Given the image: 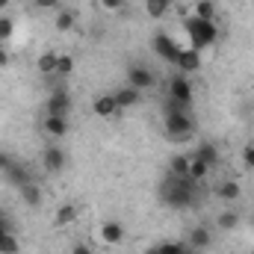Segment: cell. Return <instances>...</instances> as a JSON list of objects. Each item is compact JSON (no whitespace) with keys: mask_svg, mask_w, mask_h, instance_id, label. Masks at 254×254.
Wrapping results in <instances>:
<instances>
[{"mask_svg":"<svg viewBox=\"0 0 254 254\" xmlns=\"http://www.w3.org/2000/svg\"><path fill=\"white\" fill-rule=\"evenodd\" d=\"M160 198L166 207L172 210H190L198 204V181L192 178H178V175H169L160 187Z\"/></svg>","mask_w":254,"mask_h":254,"instance_id":"obj_1","label":"cell"},{"mask_svg":"<svg viewBox=\"0 0 254 254\" xmlns=\"http://www.w3.org/2000/svg\"><path fill=\"white\" fill-rule=\"evenodd\" d=\"M163 116H166V136H169L172 142H187L192 136L195 122H192V116H190V107H181L178 101L169 98Z\"/></svg>","mask_w":254,"mask_h":254,"instance_id":"obj_2","label":"cell"},{"mask_svg":"<svg viewBox=\"0 0 254 254\" xmlns=\"http://www.w3.org/2000/svg\"><path fill=\"white\" fill-rule=\"evenodd\" d=\"M184 27H187V33H190V48H195L198 54L204 51V48H210V45H216V39H219V27H216V21H201V18H187L184 21Z\"/></svg>","mask_w":254,"mask_h":254,"instance_id":"obj_3","label":"cell"},{"mask_svg":"<svg viewBox=\"0 0 254 254\" xmlns=\"http://www.w3.org/2000/svg\"><path fill=\"white\" fill-rule=\"evenodd\" d=\"M151 51L160 57V60H166V63H178V57H181V45L169 36V33H157L154 39H151Z\"/></svg>","mask_w":254,"mask_h":254,"instance_id":"obj_4","label":"cell"},{"mask_svg":"<svg viewBox=\"0 0 254 254\" xmlns=\"http://www.w3.org/2000/svg\"><path fill=\"white\" fill-rule=\"evenodd\" d=\"M127 86H133V89H139V92H148V89L157 86V77H154V71L145 68V65H130V68H127Z\"/></svg>","mask_w":254,"mask_h":254,"instance_id":"obj_5","label":"cell"},{"mask_svg":"<svg viewBox=\"0 0 254 254\" xmlns=\"http://www.w3.org/2000/svg\"><path fill=\"white\" fill-rule=\"evenodd\" d=\"M169 98L178 101L181 107H190L192 104V86H190V80H187V74H175L169 80Z\"/></svg>","mask_w":254,"mask_h":254,"instance_id":"obj_6","label":"cell"},{"mask_svg":"<svg viewBox=\"0 0 254 254\" xmlns=\"http://www.w3.org/2000/svg\"><path fill=\"white\" fill-rule=\"evenodd\" d=\"M45 110H48V116H65V113L71 110V98H68V92H65L63 86H57V89L48 95Z\"/></svg>","mask_w":254,"mask_h":254,"instance_id":"obj_7","label":"cell"},{"mask_svg":"<svg viewBox=\"0 0 254 254\" xmlns=\"http://www.w3.org/2000/svg\"><path fill=\"white\" fill-rule=\"evenodd\" d=\"M42 163H45V169H48L51 175H60L65 169V151L60 145H48L45 154H42Z\"/></svg>","mask_w":254,"mask_h":254,"instance_id":"obj_8","label":"cell"},{"mask_svg":"<svg viewBox=\"0 0 254 254\" xmlns=\"http://www.w3.org/2000/svg\"><path fill=\"white\" fill-rule=\"evenodd\" d=\"M3 178H6V181H9L12 187H18V190H21L24 184H30V181H33V172H30V169H27L24 163L12 160V166H9V169L3 172Z\"/></svg>","mask_w":254,"mask_h":254,"instance_id":"obj_9","label":"cell"},{"mask_svg":"<svg viewBox=\"0 0 254 254\" xmlns=\"http://www.w3.org/2000/svg\"><path fill=\"white\" fill-rule=\"evenodd\" d=\"M122 240H125V228H122V222H116V219L101 222V243H104V246H119Z\"/></svg>","mask_w":254,"mask_h":254,"instance_id":"obj_10","label":"cell"},{"mask_svg":"<svg viewBox=\"0 0 254 254\" xmlns=\"http://www.w3.org/2000/svg\"><path fill=\"white\" fill-rule=\"evenodd\" d=\"M187 243H190L195 252H204V249H210V246H213V234H210V228L195 225V228L190 231V237H187Z\"/></svg>","mask_w":254,"mask_h":254,"instance_id":"obj_11","label":"cell"},{"mask_svg":"<svg viewBox=\"0 0 254 254\" xmlns=\"http://www.w3.org/2000/svg\"><path fill=\"white\" fill-rule=\"evenodd\" d=\"M175 65L181 68V74H192V71H201V54H198L195 48H184Z\"/></svg>","mask_w":254,"mask_h":254,"instance_id":"obj_12","label":"cell"},{"mask_svg":"<svg viewBox=\"0 0 254 254\" xmlns=\"http://www.w3.org/2000/svg\"><path fill=\"white\" fill-rule=\"evenodd\" d=\"M92 113H95V116H101V119H110V116H116V113H119V104H116V98H113V95H98V98L92 101Z\"/></svg>","mask_w":254,"mask_h":254,"instance_id":"obj_13","label":"cell"},{"mask_svg":"<svg viewBox=\"0 0 254 254\" xmlns=\"http://www.w3.org/2000/svg\"><path fill=\"white\" fill-rule=\"evenodd\" d=\"M77 216H80V207L77 204H63L54 213V228H68L71 222H77Z\"/></svg>","mask_w":254,"mask_h":254,"instance_id":"obj_14","label":"cell"},{"mask_svg":"<svg viewBox=\"0 0 254 254\" xmlns=\"http://www.w3.org/2000/svg\"><path fill=\"white\" fill-rule=\"evenodd\" d=\"M45 133L48 136H54V139H63L65 133H68V119L65 116H45Z\"/></svg>","mask_w":254,"mask_h":254,"instance_id":"obj_15","label":"cell"},{"mask_svg":"<svg viewBox=\"0 0 254 254\" xmlns=\"http://www.w3.org/2000/svg\"><path fill=\"white\" fill-rule=\"evenodd\" d=\"M139 89H133V86H125V89H119V92H113V98H116V104H119V110H130V107H136L139 104Z\"/></svg>","mask_w":254,"mask_h":254,"instance_id":"obj_16","label":"cell"},{"mask_svg":"<svg viewBox=\"0 0 254 254\" xmlns=\"http://www.w3.org/2000/svg\"><path fill=\"white\" fill-rule=\"evenodd\" d=\"M21 198H24V204H30V207H39L42 204V198H45V192H42V187L36 184V181H30V184H24L21 187Z\"/></svg>","mask_w":254,"mask_h":254,"instance_id":"obj_17","label":"cell"},{"mask_svg":"<svg viewBox=\"0 0 254 254\" xmlns=\"http://www.w3.org/2000/svg\"><path fill=\"white\" fill-rule=\"evenodd\" d=\"M216 195L222 198V201H237V198H243V190H240V184L237 181H222L219 187H216Z\"/></svg>","mask_w":254,"mask_h":254,"instance_id":"obj_18","label":"cell"},{"mask_svg":"<svg viewBox=\"0 0 254 254\" xmlns=\"http://www.w3.org/2000/svg\"><path fill=\"white\" fill-rule=\"evenodd\" d=\"M160 254H198L190 243H181V240H166V243H157Z\"/></svg>","mask_w":254,"mask_h":254,"instance_id":"obj_19","label":"cell"},{"mask_svg":"<svg viewBox=\"0 0 254 254\" xmlns=\"http://www.w3.org/2000/svg\"><path fill=\"white\" fill-rule=\"evenodd\" d=\"M169 9H172V0H145V12H148V18H154V21L166 18Z\"/></svg>","mask_w":254,"mask_h":254,"instance_id":"obj_20","label":"cell"},{"mask_svg":"<svg viewBox=\"0 0 254 254\" xmlns=\"http://www.w3.org/2000/svg\"><path fill=\"white\" fill-rule=\"evenodd\" d=\"M195 157H201L210 169L219 166V148H216L213 142H198V154H195Z\"/></svg>","mask_w":254,"mask_h":254,"instance_id":"obj_21","label":"cell"},{"mask_svg":"<svg viewBox=\"0 0 254 254\" xmlns=\"http://www.w3.org/2000/svg\"><path fill=\"white\" fill-rule=\"evenodd\" d=\"M192 15L201 18V21H216V3L213 0H195Z\"/></svg>","mask_w":254,"mask_h":254,"instance_id":"obj_22","label":"cell"},{"mask_svg":"<svg viewBox=\"0 0 254 254\" xmlns=\"http://www.w3.org/2000/svg\"><path fill=\"white\" fill-rule=\"evenodd\" d=\"M57 57H60V54H57V51H45V54H42V57H39V74H45V77H54V74H57Z\"/></svg>","mask_w":254,"mask_h":254,"instance_id":"obj_23","label":"cell"},{"mask_svg":"<svg viewBox=\"0 0 254 254\" xmlns=\"http://www.w3.org/2000/svg\"><path fill=\"white\" fill-rule=\"evenodd\" d=\"M74 24H77V18H74V12H68V9H60V12H57V18H54L57 33H71V30H74Z\"/></svg>","mask_w":254,"mask_h":254,"instance_id":"obj_24","label":"cell"},{"mask_svg":"<svg viewBox=\"0 0 254 254\" xmlns=\"http://www.w3.org/2000/svg\"><path fill=\"white\" fill-rule=\"evenodd\" d=\"M207 172H210V166H207L201 157H192V160H190V178H192V181H198V184H201V181L207 178Z\"/></svg>","mask_w":254,"mask_h":254,"instance_id":"obj_25","label":"cell"},{"mask_svg":"<svg viewBox=\"0 0 254 254\" xmlns=\"http://www.w3.org/2000/svg\"><path fill=\"white\" fill-rule=\"evenodd\" d=\"M169 172L178 175V178H190V157H172Z\"/></svg>","mask_w":254,"mask_h":254,"instance_id":"obj_26","label":"cell"},{"mask_svg":"<svg viewBox=\"0 0 254 254\" xmlns=\"http://www.w3.org/2000/svg\"><path fill=\"white\" fill-rule=\"evenodd\" d=\"M216 222H219V228H222V231H234V228L240 225V213H234V210H222Z\"/></svg>","mask_w":254,"mask_h":254,"instance_id":"obj_27","label":"cell"},{"mask_svg":"<svg viewBox=\"0 0 254 254\" xmlns=\"http://www.w3.org/2000/svg\"><path fill=\"white\" fill-rule=\"evenodd\" d=\"M68 74H74V60L68 54H60L57 57V77H68Z\"/></svg>","mask_w":254,"mask_h":254,"instance_id":"obj_28","label":"cell"},{"mask_svg":"<svg viewBox=\"0 0 254 254\" xmlns=\"http://www.w3.org/2000/svg\"><path fill=\"white\" fill-rule=\"evenodd\" d=\"M18 252H21L18 237H15V234H6V237L0 240V254H18Z\"/></svg>","mask_w":254,"mask_h":254,"instance_id":"obj_29","label":"cell"},{"mask_svg":"<svg viewBox=\"0 0 254 254\" xmlns=\"http://www.w3.org/2000/svg\"><path fill=\"white\" fill-rule=\"evenodd\" d=\"M12 33H15L12 18H9V15H0V45H3V42H9V39H12Z\"/></svg>","mask_w":254,"mask_h":254,"instance_id":"obj_30","label":"cell"},{"mask_svg":"<svg viewBox=\"0 0 254 254\" xmlns=\"http://www.w3.org/2000/svg\"><path fill=\"white\" fill-rule=\"evenodd\" d=\"M240 160H243V166H246V169H252V172H254V142H249V145L240 151Z\"/></svg>","mask_w":254,"mask_h":254,"instance_id":"obj_31","label":"cell"},{"mask_svg":"<svg viewBox=\"0 0 254 254\" xmlns=\"http://www.w3.org/2000/svg\"><path fill=\"white\" fill-rule=\"evenodd\" d=\"M6 234H12V216H9L6 210H0V240H3Z\"/></svg>","mask_w":254,"mask_h":254,"instance_id":"obj_32","label":"cell"},{"mask_svg":"<svg viewBox=\"0 0 254 254\" xmlns=\"http://www.w3.org/2000/svg\"><path fill=\"white\" fill-rule=\"evenodd\" d=\"M33 6L36 9H57L60 12L63 9V0H33Z\"/></svg>","mask_w":254,"mask_h":254,"instance_id":"obj_33","label":"cell"},{"mask_svg":"<svg viewBox=\"0 0 254 254\" xmlns=\"http://www.w3.org/2000/svg\"><path fill=\"white\" fill-rule=\"evenodd\" d=\"M12 160H15V157H12L9 151H0V175H3V172L12 166Z\"/></svg>","mask_w":254,"mask_h":254,"instance_id":"obj_34","label":"cell"},{"mask_svg":"<svg viewBox=\"0 0 254 254\" xmlns=\"http://www.w3.org/2000/svg\"><path fill=\"white\" fill-rule=\"evenodd\" d=\"M125 3H127V0H101V6H104V9H110V12H116V9H122Z\"/></svg>","mask_w":254,"mask_h":254,"instance_id":"obj_35","label":"cell"},{"mask_svg":"<svg viewBox=\"0 0 254 254\" xmlns=\"http://www.w3.org/2000/svg\"><path fill=\"white\" fill-rule=\"evenodd\" d=\"M9 63H12V57H9V51H6V48L0 45V68H6Z\"/></svg>","mask_w":254,"mask_h":254,"instance_id":"obj_36","label":"cell"},{"mask_svg":"<svg viewBox=\"0 0 254 254\" xmlns=\"http://www.w3.org/2000/svg\"><path fill=\"white\" fill-rule=\"evenodd\" d=\"M71 254H92V249H89L86 243H77V246L71 249Z\"/></svg>","mask_w":254,"mask_h":254,"instance_id":"obj_37","label":"cell"},{"mask_svg":"<svg viewBox=\"0 0 254 254\" xmlns=\"http://www.w3.org/2000/svg\"><path fill=\"white\" fill-rule=\"evenodd\" d=\"M145 254H160V249H157V246H151V249H148Z\"/></svg>","mask_w":254,"mask_h":254,"instance_id":"obj_38","label":"cell"},{"mask_svg":"<svg viewBox=\"0 0 254 254\" xmlns=\"http://www.w3.org/2000/svg\"><path fill=\"white\" fill-rule=\"evenodd\" d=\"M9 3H12V0H0V9H9Z\"/></svg>","mask_w":254,"mask_h":254,"instance_id":"obj_39","label":"cell"},{"mask_svg":"<svg viewBox=\"0 0 254 254\" xmlns=\"http://www.w3.org/2000/svg\"><path fill=\"white\" fill-rule=\"evenodd\" d=\"M30 3H33V0H30Z\"/></svg>","mask_w":254,"mask_h":254,"instance_id":"obj_40","label":"cell"}]
</instances>
